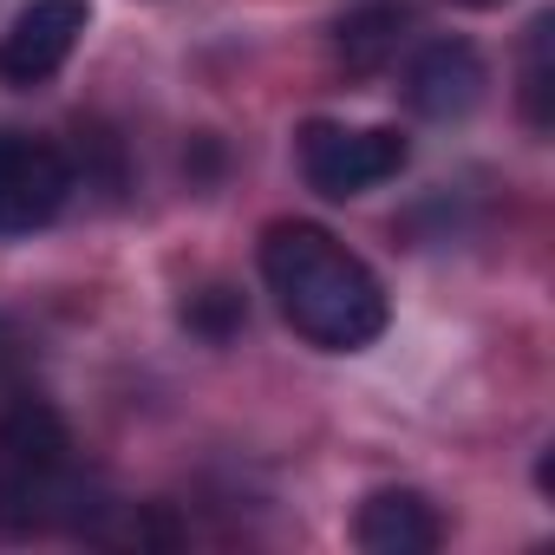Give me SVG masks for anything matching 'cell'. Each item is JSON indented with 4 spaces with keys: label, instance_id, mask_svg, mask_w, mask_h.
<instances>
[{
    "label": "cell",
    "instance_id": "8fae6325",
    "mask_svg": "<svg viewBox=\"0 0 555 555\" xmlns=\"http://www.w3.org/2000/svg\"><path fill=\"white\" fill-rule=\"evenodd\" d=\"M464 8H496V0H464Z\"/></svg>",
    "mask_w": 555,
    "mask_h": 555
},
{
    "label": "cell",
    "instance_id": "ba28073f",
    "mask_svg": "<svg viewBox=\"0 0 555 555\" xmlns=\"http://www.w3.org/2000/svg\"><path fill=\"white\" fill-rule=\"evenodd\" d=\"M399 27H405V14H392V8H360L353 21H340V60H347V73H379L399 53Z\"/></svg>",
    "mask_w": 555,
    "mask_h": 555
},
{
    "label": "cell",
    "instance_id": "7a4b0ae2",
    "mask_svg": "<svg viewBox=\"0 0 555 555\" xmlns=\"http://www.w3.org/2000/svg\"><path fill=\"white\" fill-rule=\"evenodd\" d=\"M92 483L79 477L73 431L47 399H14L0 412V535L92 529Z\"/></svg>",
    "mask_w": 555,
    "mask_h": 555
},
{
    "label": "cell",
    "instance_id": "277c9868",
    "mask_svg": "<svg viewBox=\"0 0 555 555\" xmlns=\"http://www.w3.org/2000/svg\"><path fill=\"white\" fill-rule=\"evenodd\" d=\"M73 196V164L21 131H0V242L47 229Z\"/></svg>",
    "mask_w": 555,
    "mask_h": 555
},
{
    "label": "cell",
    "instance_id": "30bf717a",
    "mask_svg": "<svg viewBox=\"0 0 555 555\" xmlns=\"http://www.w3.org/2000/svg\"><path fill=\"white\" fill-rule=\"evenodd\" d=\"M183 321H190L203 340H229V334L242 327V301H235L229 288H209V295H196V301L183 308Z\"/></svg>",
    "mask_w": 555,
    "mask_h": 555
},
{
    "label": "cell",
    "instance_id": "3957f363",
    "mask_svg": "<svg viewBox=\"0 0 555 555\" xmlns=\"http://www.w3.org/2000/svg\"><path fill=\"white\" fill-rule=\"evenodd\" d=\"M405 157L412 151L392 125H327V118L301 125V177H308V190H321L334 203L392 183L405 170Z\"/></svg>",
    "mask_w": 555,
    "mask_h": 555
},
{
    "label": "cell",
    "instance_id": "6da1fadb",
    "mask_svg": "<svg viewBox=\"0 0 555 555\" xmlns=\"http://www.w3.org/2000/svg\"><path fill=\"white\" fill-rule=\"evenodd\" d=\"M261 282L282 321L321 353H360L386 334L379 274L314 222H274L261 235Z\"/></svg>",
    "mask_w": 555,
    "mask_h": 555
},
{
    "label": "cell",
    "instance_id": "9c48e42d",
    "mask_svg": "<svg viewBox=\"0 0 555 555\" xmlns=\"http://www.w3.org/2000/svg\"><path fill=\"white\" fill-rule=\"evenodd\" d=\"M548 47H555V14H542L529 27V53H522V118H529V131H548L555 125V105H548V92H555Z\"/></svg>",
    "mask_w": 555,
    "mask_h": 555
},
{
    "label": "cell",
    "instance_id": "8992f818",
    "mask_svg": "<svg viewBox=\"0 0 555 555\" xmlns=\"http://www.w3.org/2000/svg\"><path fill=\"white\" fill-rule=\"evenodd\" d=\"M405 99H412V112L418 118H464L477 99H483V60H477V47H464V40H431L418 60H412V73H405Z\"/></svg>",
    "mask_w": 555,
    "mask_h": 555
},
{
    "label": "cell",
    "instance_id": "5b68a950",
    "mask_svg": "<svg viewBox=\"0 0 555 555\" xmlns=\"http://www.w3.org/2000/svg\"><path fill=\"white\" fill-rule=\"evenodd\" d=\"M86 21H92V0H27V8L8 21V34H0V79L8 86L53 79L73 60Z\"/></svg>",
    "mask_w": 555,
    "mask_h": 555
},
{
    "label": "cell",
    "instance_id": "52a82bcc",
    "mask_svg": "<svg viewBox=\"0 0 555 555\" xmlns=\"http://www.w3.org/2000/svg\"><path fill=\"white\" fill-rule=\"evenodd\" d=\"M438 535H444V522L418 490H379L353 516V542L366 555H431Z\"/></svg>",
    "mask_w": 555,
    "mask_h": 555
}]
</instances>
